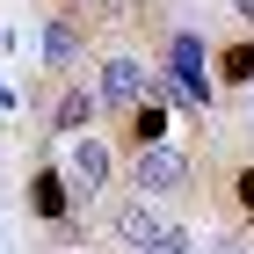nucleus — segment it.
I'll return each instance as SVG.
<instances>
[{
	"instance_id": "obj_14",
	"label": "nucleus",
	"mask_w": 254,
	"mask_h": 254,
	"mask_svg": "<svg viewBox=\"0 0 254 254\" xmlns=\"http://www.w3.org/2000/svg\"><path fill=\"white\" fill-rule=\"evenodd\" d=\"M240 211L254 218V167H247V175H240Z\"/></svg>"
},
{
	"instance_id": "obj_12",
	"label": "nucleus",
	"mask_w": 254,
	"mask_h": 254,
	"mask_svg": "<svg viewBox=\"0 0 254 254\" xmlns=\"http://www.w3.org/2000/svg\"><path fill=\"white\" fill-rule=\"evenodd\" d=\"M102 7H109V22H138V7H145V0H102Z\"/></svg>"
},
{
	"instance_id": "obj_6",
	"label": "nucleus",
	"mask_w": 254,
	"mask_h": 254,
	"mask_svg": "<svg viewBox=\"0 0 254 254\" xmlns=\"http://www.w3.org/2000/svg\"><path fill=\"white\" fill-rule=\"evenodd\" d=\"M44 65H51V73H73V65H80V22L73 15H51V22H44Z\"/></svg>"
},
{
	"instance_id": "obj_9",
	"label": "nucleus",
	"mask_w": 254,
	"mask_h": 254,
	"mask_svg": "<svg viewBox=\"0 0 254 254\" xmlns=\"http://www.w3.org/2000/svg\"><path fill=\"white\" fill-rule=\"evenodd\" d=\"M145 145H167V109H160V95H145L131 109V153H145Z\"/></svg>"
},
{
	"instance_id": "obj_15",
	"label": "nucleus",
	"mask_w": 254,
	"mask_h": 254,
	"mask_svg": "<svg viewBox=\"0 0 254 254\" xmlns=\"http://www.w3.org/2000/svg\"><path fill=\"white\" fill-rule=\"evenodd\" d=\"M233 7H240V15H247V22H254V0H233Z\"/></svg>"
},
{
	"instance_id": "obj_13",
	"label": "nucleus",
	"mask_w": 254,
	"mask_h": 254,
	"mask_svg": "<svg viewBox=\"0 0 254 254\" xmlns=\"http://www.w3.org/2000/svg\"><path fill=\"white\" fill-rule=\"evenodd\" d=\"M196 254H247V247H240V240H203Z\"/></svg>"
},
{
	"instance_id": "obj_7",
	"label": "nucleus",
	"mask_w": 254,
	"mask_h": 254,
	"mask_svg": "<svg viewBox=\"0 0 254 254\" xmlns=\"http://www.w3.org/2000/svg\"><path fill=\"white\" fill-rule=\"evenodd\" d=\"M95 109H102V102H95V87H65V95H59V109H51V131H59V138H87Z\"/></svg>"
},
{
	"instance_id": "obj_5",
	"label": "nucleus",
	"mask_w": 254,
	"mask_h": 254,
	"mask_svg": "<svg viewBox=\"0 0 254 254\" xmlns=\"http://www.w3.org/2000/svg\"><path fill=\"white\" fill-rule=\"evenodd\" d=\"M160 233H167V218H160L153 203H138V196H131V203H117V240H124V247H138V254H145Z\"/></svg>"
},
{
	"instance_id": "obj_4",
	"label": "nucleus",
	"mask_w": 254,
	"mask_h": 254,
	"mask_svg": "<svg viewBox=\"0 0 254 254\" xmlns=\"http://www.w3.org/2000/svg\"><path fill=\"white\" fill-rule=\"evenodd\" d=\"M145 95H153V73H145L138 59H109V65H102V87H95L102 109H124V117H131Z\"/></svg>"
},
{
	"instance_id": "obj_11",
	"label": "nucleus",
	"mask_w": 254,
	"mask_h": 254,
	"mask_svg": "<svg viewBox=\"0 0 254 254\" xmlns=\"http://www.w3.org/2000/svg\"><path fill=\"white\" fill-rule=\"evenodd\" d=\"M145 254H196V233H182V225H167V233L153 240Z\"/></svg>"
},
{
	"instance_id": "obj_2",
	"label": "nucleus",
	"mask_w": 254,
	"mask_h": 254,
	"mask_svg": "<svg viewBox=\"0 0 254 254\" xmlns=\"http://www.w3.org/2000/svg\"><path fill=\"white\" fill-rule=\"evenodd\" d=\"M65 189H73V203H95L102 189H109V175H117V160H109V145H102L95 131L87 138H73V145H65Z\"/></svg>"
},
{
	"instance_id": "obj_1",
	"label": "nucleus",
	"mask_w": 254,
	"mask_h": 254,
	"mask_svg": "<svg viewBox=\"0 0 254 254\" xmlns=\"http://www.w3.org/2000/svg\"><path fill=\"white\" fill-rule=\"evenodd\" d=\"M153 95H175L189 109H211V44L196 29H175L167 37V80H153Z\"/></svg>"
},
{
	"instance_id": "obj_10",
	"label": "nucleus",
	"mask_w": 254,
	"mask_h": 254,
	"mask_svg": "<svg viewBox=\"0 0 254 254\" xmlns=\"http://www.w3.org/2000/svg\"><path fill=\"white\" fill-rule=\"evenodd\" d=\"M211 65H218V80H233V87H254V44H225Z\"/></svg>"
},
{
	"instance_id": "obj_3",
	"label": "nucleus",
	"mask_w": 254,
	"mask_h": 254,
	"mask_svg": "<svg viewBox=\"0 0 254 254\" xmlns=\"http://www.w3.org/2000/svg\"><path fill=\"white\" fill-rule=\"evenodd\" d=\"M131 189L138 196H182L189 189V160L175 145H145V153H131Z\"/></svg>"
},
{
	"instance_id": "obj_8",
	"label": "nucleus",
	"mask_w": 254,
	"mask_h": 254,
	"mask_svg": "<svg viewBox=\"0 0 254 254\" xmlns=\"http://www.w3.org/2000/svg\"><path fill=\"white\" fill-rule=\"evenodd\" d=\"M29 203H37V218H65L73 211V189H65L59 167H37V182H29Z\"/></svg>"
}]
</instances>
